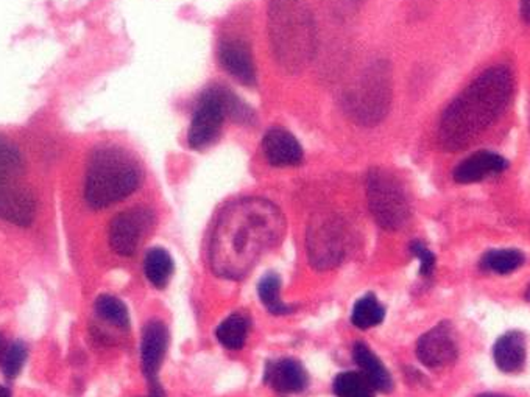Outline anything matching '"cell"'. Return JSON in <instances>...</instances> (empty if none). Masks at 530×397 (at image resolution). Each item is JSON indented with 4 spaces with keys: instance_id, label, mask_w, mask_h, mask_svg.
Returning a JSON list of instances; mask_svg holds the SVG:
<instances>
[{
    "instance_id": "3",
    "label": "cell",
    "mask_w": 530,
    "mask_h": 397,
    "mask_svg": "<svg viewBox=\"0 0 530 397\" xmlns=\"http://www.w3.org/2000/svg\"><path fill=\"white\" fill-rule=\"evenodd\" d=\"M512 69L496 64L473 79L448 108L438 123V145L444 152H462L493 127L512 100Z\"/></svg>"
},
{
    "instance_id": "31",
    "label": "cell",
    "mask_w": 530,
    "mask_h": 397,
    "mask_svg": "<svg viewBox=\"0 0 530 397\" xmlns=\"http://www.w3.org/2000/svg\"><path fill=\"white\" fill-rule=\"evenodd\" d=\"M4 352V336L0 334V355Z\"/></svg>"
},
{
    "instance_id": "8",
    "label": "cell",
    "mask_w": 530,
    "mask_h": 397,
    "mask_svg": "<svg viewBox=\"0 0 530 397\" xmlns=\"http://www.w3.org/2000/svg\"><path fill=\"white\" fill-rule=\"evenodd\" d=\"M367 198L377 225L387 231L406 227L410 204L402 184L384 169H371L367 178Z\"/></svg>"
},
{
    "instance_id": "27",
    "label": "cell",
    "mask_w": 530,
    "mask_h": 397,
    "mask_svg": "<svg viewBox=\"0 0 530 397\" xmlns=\"http://www.w3.org/2000/svg\"><path fill=\"white\" fill-rule=\"evenodd\" d=\"M410 252L419 261V273H421V276L429 277L434 273V269H435L434 252L419 240H415L410 244Z\"/></svg>"
},
{
    "instance_id": "21",
    "label": "cell",
    "mask_w": 530,
    "mask_h": 397,
    "mask_svg": "<svg viewBox=\"0 0 530 397\" xmlns=\"http://www.w3.org/2000/svg\"><path fill=\"white\" fill-rule=\"evenodd\" d=\"M385 309L377 300L375 294H365L364 298L354 304L352 313V323L358 329H371L383 323Z\"/></svg>"
},
{
    "instance_id": "26",
    "label": "cell",
    "mask_w": 530,
    "mask_h": 397,
    "mask_svg": "<svg viewBox=\"0 0 530 397\" xmlns=\"http://www.w3.org/2000/svg\"><path fill=\"white\" fill-rule=\"evenodd\" d=\"M25 359H27V348H25L24 343L14 342L10 348L6 349L2 367H4V374L8 379H14L21 373Z\"/></svg>"
},
{
    "instance_id": "23",
    "label": "cell",
    "mask_w": 530,
    "mask_h": 397,
    "mask_svg": "<svg viewBox=\"0 0 530 397\" xmlns=\"http://www.w3.org/2000/svg\"><path fill=\"white\" fill-rule=\"evenodd\" d=\"M334 393L337 397H375V388L362 373L348 371L334 380Z\"/></svg>"
},
{
    "instance_id": "32",
    "label": "cell",
    "mask_w": 530,
    "mask_h": 397,
    "mask_svg": "<svg viewBox=\"0 0 530 397\" xmlns=\"http://www.w3.org/2000/svg\"><path fill=\"white\" fill-rule=\"evenodd\" d=\"M526 298H527V301H530V285L529 288H527V294H526Z\"/></svg>"
},
{
    "instance_id": "7",
    "label": "cell",
    "mask_w": 530,
    "mask_h": 397,
    "mask_svg": "<svg viewBox=\"0 0 530 397\" xmlns=\"http://www.w3.org/2000/svg\"><path fill=\"white\" fill-rule=\"evenodd\" d=\"M227 117L237 119L239 122H248L252 119V111L242 104L235 94L222 87H211L200 98L197 110L192 116L191 127L187 131L189 147L204 150L216 144L222 135L223 122Z\"/></svg>"
},
{
    "instance_id": "9",
    "label": "cell",
    "mask_w": 530,
    "mask_h": 397,
    "mask_svg": "<svg viewBox=\"0 0 530 397\" xmlns=\"http://www.w3.org/2000/svg\"><path fill=\"white\" fill-rule=\"evenodd\" d=\"M346 251L345 225L333 214H320L309 225L308 252L315 269H329L342 262Z\"/></svg>"
},
{
    "instance_id": "22",
    "label": "cell",
    "mask_w": 530,
    "mask_h": 397,
    "mask_svg": "<svg viewBox=\"0 0 530 397\" xmlns=\"http://www.w3.org/2000/svg\"><path fill=\"white\" fill-rule=\"evenodd\" d=\"M258 294L265 309L273 315H287L294 312V307L281 300V279L275 273L265 275L258 285Z\"/></svg>"
},
{
    "instance_id": "5",
    "label": "cell",
    "mask_w": 530,
    "mask_h": 397,
    "mask_svg": "<svg viewBox=\"0 0 530 397\" xmlns=\"http://www.w3.org/2000/svg\"><path fill=\"white\" fill-rule=\"evenodd\" d=\"M269 37L275 62L287 74L308 68L317 49V27L308 0H270Z\"/></svg>"
},
{
    "instance_id": "24",
    "label": "cell",
    "mask_w": 530,
    "mask_h": 397,
    "mask_svg": "<svg viewBox=\"0 0 530 397\" xmlns=\"http://www.w3.org/2000/svg\"><path fill=\"white\" fill-rule=\"evenodd\" d=\"M525 262L523 252L518 250H492L482 257V269L498 275H509Z\"/></svg>"
},
{
    "instance_id": "15",
    "label": "cell",
    "mask_w": 530,
    "mask_h": 397,
    "mask_svg": "<svg viewBox=\"0 0 530 397\" xmlns=\"http://www.w3.org/2000/svg\"><path fill=\"white\" fill-rule=\"evenodd\" d=\"M262 152L269 164L275 167H295L304 159L302 147L295 136L284 128H270L262 139Z\"/></svg>"
},
{
    "instance_id": "2",
    "label": "cell",
    "mask_w": 530,
    "mask_h": 397,
    "mask_svg": "<svg viewBox=\"0 0 530 397\" xmlns=\"http://www.w3.org/2000/svg\"><path fill=\"white\" fill-rule=\"evenodd\" d=\"M49 133L27 125L0 127V221L30 227L39 211L37 165L50 152Z\"/></svg>"
},
{
    "instance_id": "25",
    "label": "cell",
    "mask_w": 530,
    "mask_h": 397,
    "mask_svg": "<svg viewBox=\"0 0 530 397\" xmlns=\"http://www.w3.org/2000/svg\"><path fill=\"white\" fill-rule=\"evenodd\" d=\"M95 312L106 323H112L119 329H128L130 327V313L122 301L112 296V294H102L95 301Z\"/></svg>"
},
{
    "instance_id": "1",
    "label": "cell",
    "mask_w": 530,
    "mask_h": 397,
    "mask_svg": "<svg viewBox=\"0 0 530 397\" xmlns=\"http://www.w3.org/2000/svg\"><path fill=\"white\" fill-rule=\"evenodd\" d=\"M284 233L286 219L277 204L265 198L229 203L217 217L211 237V269L225 279H244Z\"/></svg>"
},
{
    "instance_id": "30",
    "label": "cell",
    "mask_w": 530,
    "mask_h": 397,
    "mask_svg": "<svg viewBox=\"0 0 530 397\" xmlns=\"http://www.w3.org/2000/svg\"><path fill=\"white\" fill-rule=\"evenodd\" d=\"M477 397H507L502 396V394H494V393H485V394H481V396Z\"/></svg>"
},
{
    "instance_id": "29",
    "label": "cell",
    "mask_w": 530,
    "mask_h": 397,
    "mask_svg": "<svg viewBox=\"0 0 530 397\" xmlns=\"http://www.w3.org/2000/svg\"><path fill=\"white\" fill-rule=\"evenodd\" d=\"M0 397H12V394L6 390L5 386H0Z\"/></svg>"
},
{
    "instance_id": "12",
    "label": "cell",
    "mask_w": 530,
    "mask_h": 397,
    "mask_svg": "<svg viewBox=\"0 0 530 397\" xmlns=\"http://www.w3.org/2000/svg\"><path fill=\"white\" fill-rule=\"evenodd\" d=\"M417 355L425 367L431 369L446 367L459 355L456 336L450 323H440L426 332L417 344Z\"/></svg>"
},
{
    "instance_id": "14",
    "label": "cell",
    "mask_w": 530,
    "mask_h": 397,
    "mask_svg": "<svg viewBox=\"0 0 530 397\" xmlns=\"http://www.w3.org/2000/svg\"><path fill=\"white\" fill-rule=\"evenodd\" d=\"M509 161L501 154L488 150L476 152L454 169V181L459 184L481 183L484 179L501 175L507 170Z\"/></svg>"
},
{
    "instance_id": "4",
    "label": "cell",
    "mask_w": 530,
    "mask_h": 397,
    "mask_svg": "<svg viewBox=\"0 0 530 397\" xmlns=\"http://www.w3.org/2000/svg\"><path fill=\"white\" fill-rule=\"evenodd\" d=\"M141 162L122 144L97 141L81 156V196L91 211H105L141 187Z\"/></svg>"
},
{
    "instance_id": "16",
    "label": "cell",
    "mask_w": 530,
    "mask_h": 397,
    "mask_svg": "<svg viewBox=\"0 0 530 397\" xmlns=\"http://www.w3.org/2000/svg\"><path fill=\"white\" fill-rule=\"evenodd\" d=\"M265 382L281 394H295L306 390L309 377L300 361L295 359H283L267 365Z\"/></svg>"
},
{
    "instance_id": "10",
    "label": "cell",
    "mask_w": 530,
    "mask_h": 397,
    "mask_svg": "<svg viewBox=\"0 0 530 397\" xmlns=\"http://www.w3.org/2000/svg\"><path fill=\"white\" fill-rule=\"evenodd\" d=\"M153 227V211L145 206H133L119 212L112 217L108 227L112 251L119 256H133Z\"/></svg>"
},
{
    "instance_id": "19",
    "label": "cell",
    "mask_w": 530,
    "mask_h": 397,
    "mask_svg": "<svg viewBox=\"0 0 530 397\" xmlns=\"http://www.w3.org/2000/svg\"><path fill=\"white\" fill-rule=\"evenodd\" d=\"M173 259L164 248H152L145 254L144 271L148 282L156 288L166 287L173 275Z\"/></svg>"
},
{
    "instance_id": "20",
    "label": "cell",
    "mask_w": 530,
    "mask_h": 397,
    "mask_svg": "<svg viewBox=\"0 0 530 397\" xmlns=\"http://www.w3.org/2000/svg\"><path fill=\"white\" fill-rule=\"evenodd\" d=\"M248 330H250V321L247 318L241 313H235L219 324L216 330L217 340L220 342L223 348L237 351L244 348V344L247 342Z\"/></svg>"
},
{
    "instance_id": "11",
    "label": "cell",
    "mask_w": 530,
    "mask_h": 397,
    "mask_svg": "<svg viewBox=\"0 0 530 397\" xmlns=\"http://www.w3.org/2000/svg\"><path fill=\"white\" fill-rule=\"evenodd\" d=\"M169 346V330L162 321H150L142 330L141 361L142 371L150 385V397H166L160 385L158 373L162 367Z\"/></svg>"
},
{
    "instance_id": "17",
    "label": "cell",
    "mask_w": 530,
    "mask_h": 397,
    "mask_svg": "<svg viewBox=\"0 0 530 397\" xmlns=\"http://www.w3.org/2000/svg\"><path fill=\"white\" fill-rule=\"evenodd\" d=\"M493 359L502 373H519L526 363V338L518 330L507 332L494 343Z\"/></svg>"
},
{
    "instance_id": "18",
    "label": "cell",
    "mask_w": 530,
    "mask_h": 397,
    "mask_svg": "<svg viewBox=\"0 0 530 397\" xmlns=\"http://www.w3.org/2000/svg\"><path fill=\"white\" fill-rule=\"evenodd\" d=\"M354 360L360 368V373L369 379L375 392L390 393L393 390V380L389 369L384 367L383 361L371 351L365 343H356L352 349Z\"/></svg>"
},
{
    "instance_id": "28",
    "label": "cell",
    "mask_w": 530,
    "mask_h": 397,
    "mask_svg": "<svg viewBox=\"0 0 530 397\" xmlns=\"http://www.w3.org/2000/svg\"><path fill=\"white\" fill-rule=\"evenodd\" d=\"M519 12L526 24H530V0H519Z\"/></svg>"
},
{
    "instance_id": "6",
    "label": "cell",
    "mask_w": 530,
    "mask_h": 397,
    "mask_svg": "<svg viewBox=\"0 0 530 397\" xmlns=\"http://www.w3.org/2000/svg\"><path fill=\"white\" fill-rule=\"evenodd\" d=\"M393 97L392 66L387 62H371L354 79L344 95V110L360 127H375L389 114Z\"/></svg>"
},
{
    "instance_id": "13",
    "label": "cell",
    "mask_w": 530,
    "mask_h": 397,
    "mask_svg": "<svg viewBox=\"0 0 530 397\" xmlns=\"http://www.w3.org/2000/svg\"><path fill=\"white\" fill-rule=\"evenodd\" d=\"M222 68L242 85H256V64L252 49L244 39L231 37L223 41L219 49Z\"/></svg>"
}]
</instances>
